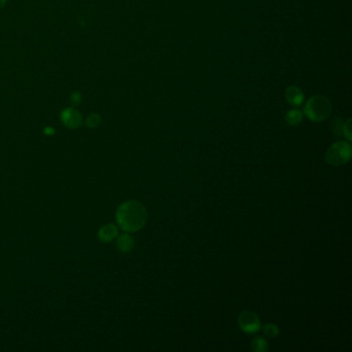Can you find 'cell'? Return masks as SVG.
<instances>
[{
	"label": "cell",
	"instance_id": "cell-1",
	"mask_svg": "<svg viewBox=\"0 0 352 352\" xmlns=\"http://www.w3.org/2000/svg\"><path fill=\"white\" fill-rule=\"evenodd\" d=\"M116 219L122 231L126 233H136L146 225L148 213L142 202L137 200H127L118 208Z\"/></svg>",
	"mask_w": 352,
	"mask_h": 352
},
{
	"label": "cell",
	"instance_id": "cell-2",
	"mask_svg": "<svg viewBox=\"0 0 352 352\" xmlns=\"http://www.w3.org/2000/svg\"><path fill=\"white\" fill-rule=\"evenodd\" d=\"M332 112V106L327 98L323 96H313L310 98L304 109L305 115L314 122L324 121Z\"/></svg>",
	"mask_w": 352,
	"mask_h": 352
},
{
	"label": "cell",
	"instance_id": "cell-3",
	"mask_svg": "<svg viewBox=\"0 0 352 352\" xmlns=\"http://www.w3.org/2000/svg\"><path fill=\"white\" fill-rule=\"evenodd\" d=\"M352 155L351 145L345 140H339L328 148L325 153V161L330 165H343L350 161Z\"/></svg>",
	"mask_w": 352,
	"mask_h": 352
},
{
	"label": "cell",
	"instance_id": "cell-4",
	"mask_svg": "<svg viewBox=\"0 0 352 352\" xmlns=\"http://www.w3.org/2000/svg\"><path fill=\"white\" fill-rule=\"evenodd\" d=\"M240 328L246 334H255L261 328L259 316L251 311H244L238 317Z\"/></svg>",
	"mask_w": 352,
	"mask_h": 352
},
{
	"label": "cell",
	"instance_id": "cell-5",
	"mask_svg": "<svg viewBox=\"0 0 352 352\" xmlns=\"http://www.w3.org/2000/svg\"><path fill=\"white\" fill-rule=\"evenodd\" d=\"M60 120L65 127L69 129H77L82 125L83 116L77 109L66 108L61 111Z\"/></svg>",
	"mask_w": 352,
	"mask_h": 352
},
{
	"label": "cell",
	"instance_id": "cell-6",
	"mask_svg": "<svg viewBox=\"0 0 352 352\" xmlns=\"http://www.w3.org/2000/svg\"><path fill=\"white\" fill-rule=\"evenodd\" d=\"M118 237V227L115 224L103 225L98 232V239L103 243H109Z\"/></svg>",
	"mask_w": 352,
	"mask_h": 352
},
{
	"label": "cell",
	"instance_id": "cell-7",
	"mask_svg": "<svg viewBox=\"0 0 352 352\" xmlns=\"http://www.w3.org/2000/svg\"><path fill=\"white\" fill-rule=\"evenodd\" d=\"M286 99L287 101L291 103L292 106H301L302 102L304 101V94L301 91V89H299L298 87L295 86H291L288 87L285 93Z\"/></svg>",
	"mask_w": 352,
	"mask_h": 352
},
{
	"label": "cell",
	"instance_id": "cell-8",
	"mask_svg": "<svg viewBox=\"0 0 352 352\" xmlns=\"http://www.w3.org/2000/svg\"><path fill=\"white\" fill-rule=\"evenodd\" d=\"M117 247L121 252L128 253L134 247V240L129 235H122L117 239Z\"/></svg>",
	"mask_w": 352,
	"mask_h": 352
},
{
	"label": "cell",
	"instance_id": "cell-9",
	"mask_svg": "<svg viewBox=\"0 0 352 352\" xmlns=\"http://www.w3.org/2000/svg\"><path fill=\"white\" fill-rule=\"evenodd\" d=\"M285 120H286L288 125L297 126L303 120V112H301L300 110L289 111L285 117Z\"/></svg>",
	"mask_w": 352,
	"mask_h": 352
},
{
	"label": "cell",
	"instance_id": "cell-10",
	"mask_svg": "<svg viewBox=\"0 0 352 352\" xmlns=\"http://www.w3.org/2000/svg\"><path fill=\"white\" fill-rule=\"evenodd\" d=\"M251 350L254 352H266L268 350V345L266 340L261 337H256L251 342Z\"/></svg>",
	"mask_w": 352,
	"mask_h": 352
},
{
	"label": "cell",
	"instance_id": "cell-11",
	"mask_svg": "<svg viewBox=\"0 0 352 352\" xmlns=\"http://www.w3.org/2000/svg\"><path fill=\"white\" fill-rule=\"evenodd\" d=\"M263 332L266 336L271 337V338H277L280 335V329L276 324L273 323H267L265 324L263 327Z\"/></svg>",
	"mask_w": 352,
	"mask_h": 352
},
{
	"label": "cell",
	"instance_id": "cell-12",
	"mask_svg": "<svg viewBox=\"0 0 352 352\" xmlns=\"http://www.w3.org/2000/svg\"><path fill=\"white\" fill-rule=\"evenodd\" d=\"M85 123H86L87 127H89V128H96V127L99 126V124L101 123V118H100V116L98 114H94L93 113V114H90L87 117Z\"/></svg>",
	"mask_w": 352,
	"mask_h": 352
},
{
	"label": "cell",
	"instance_id": "cell-13",
	"mask_svg": "<svg viewBox=\"0 0 352 352\" xmlns=\"http://www.w3.org/2000/svg\"><path fill=\"white\" fill-rule=\"evenodd\" d=\"M343 126H344V123L342 122V120L335 119L332 124L333 133L337 136H341L343 134Z\"/></svg>",
	"mask_w": 352,
	"mask_h": 352
},
{
	"label": "cell",
	"instance_id": "cell-14",
	"mask_svg": "<svg viewBox=\"0 0 352 352\" xmlns=\"http://www.w3.org/2000/svg\"><path fill=\"white\" fill-rule=\"evenodd\" d=\"M82 99H83V95L80 91H73V93L69 96V101L74 107L79 106L82 102Z\"/></svg>",
	"mask_w": 352,
	"mask_h": 352
},
{
	"label": "cell",
	"instance_id": "cell-15",
	"mask_svg": "<svg viewBox=\"0 0 352 352\" xmlns=\"http://www.w3.org/2000/svg\"><path fill=\"white\" fill-rule=\"evenodd\" d=\"M351 120H348L346 123H344L343 126V134L346 136V138L348 139V142H350L352 139L351 137Z\"/></svg>",
	"mask_w": 352,
	"mask_h": 352
},
{
	"label": "cell",
	"instance_id": "cell-16",
	"mask_svg": "<svg viewBox=\"0 0 352 352\" xmlns=\"http://www.w3.org/2000/svg\"><path fill=\"white\" fill-rule=\"evenodd\" d=\"M45 133L46 134H53L54 133V128H52V127H47V128H45Z\"/></svg>",
	"mask_w": 352,
	"mask_h": 352
},
{
	"label": "cell",
	"instance_id": "cell-17",
	"mask_svg": "<svg viewBox=\"0 0 352 352\" xmlns=\"http://www.w3.org/2000/svg\"><path fill=\"white\" fill-rule=\"evenodd\" d=\"M8 4V0H0V10L4 9Z\"/></svg>",
	"mask_w": 352,
	"mask_h": 352
}]
</instances>
